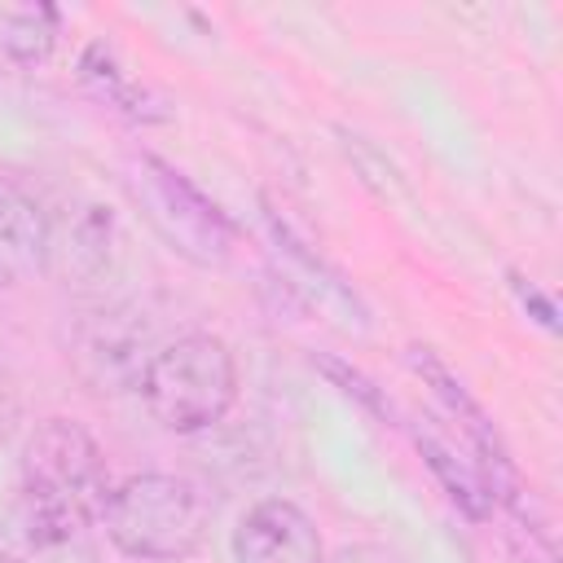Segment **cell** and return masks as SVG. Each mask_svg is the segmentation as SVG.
I'll list each match as a JSON object with an SVG mask.
<instances>
[{
	"label": "cell",
	"instance_id": "9",
	"mask_svg": "<svg viewBox=\"0 0 563 563\" xmlns=\"http://www.w3.org/2000/svg\"><path fill=\"white\" fill-rule=\"evenodd\" d=\"M84 79L97 84V92H101L114 110H123V114H132V119H154V110L145 106V88H136V84L114 66V57H110L101 44H92V48L84 53Z\"/></svg>",
	"mask_w": 563,
	"mask_h": 563
},
{
	"label": "cell",
	"instance_id": "4",
	"mask_svg": "<svg viewBox=\"0 0 563 563\" xmlns=\"http://www.w3.org/2000/svg\"><path fill=\"white\" fill-rule=\"evenodd\" d=\"M132 194L154 220V229L194 264H224L233 246V224L229 216L198 189L189 185L176 167H167L154 154H141L132 172Z\"/></svg>",
	"mask_w": 563,
	"mask_h": 563
},
{
	"label": "cell",
	"instance_id": "3",
	"mask_svg": "<svg viewBox=\"0 0 563 563\" xmlns=\"http://www.w3.org/2000/svg\"><path fill=\"white\" fill-rule=\"evenodd\" d=\"M141 396L154 422L176 435L216 427L238 400V365L224 339L185 334L158 347L141 369Z\"/></svg>",
	"mask_w": 563,
	"mask_h": 563
},
{
	"label": "cell",
	"instance_id": "6",
	"mask_svg": "<svg viewBox=\"0 0 563 563\" xmlns=\"http://www.w3.org/2000/svg\"><path fill=\"white\" fill-rule=\"evenodd\" d=\"M53 246V229L44 207L31 198L26 185L0 172V290L31 277Z\"/></svg>",
	"mask_w": 563,
	"mask_h": 563
},
{
	"label": "cell",
	"instance_id": "2",
	"mask_svg": "<svg viewBox=\"0 0 563 563\" xmlns=\"http://www.w3.org/2000/svg\"><path fill=\"white\" fill-rule=\"evenodd\" d=\"M211 497L189 475L145 471L110 488V501L101 510L106 537L141 563H176L202 550L211 532Z\"/></svg>",
	"mask_w": 563,
	"mask_h": 563
},
{
	"label": "cell",
	"instance_id": "5",
	"mask_svg": "<svg viewBox=\"0 0 563 563\" xmlns=\"http://www.w3.org/2000/svg\"><path fill=\"white\" fill-rule=\"evenodd\" d=\"M238 563H325L317 523L286 497L255 501L233 532Z\"/></svg>",
	"mask_w": 563,
	"mask_h": 563
},
{
	"label": "cell",
	"instance_id": "11",
	"mask_svg": "<svg viewBox=\"0 0 563 563\" xmlns=\"http://www.w3.org/2000/svg\"><path fill=\"white\" fill-rule=\"evenodd\" d=\"M0 563H22V559H13V554H0Z\"/></svg>",
	"mask_w": 563,
	"mask_h": 563
},
{
	"label": "cell",
	"instance_id": "8",
	"mask_svg": "<svg viewBox=\"0 0 563 563\" xmlns=\"http://www.w3.org/2000/svg\"><path fill=\"white\" fill-rule=\"evenodd\" d=\"M418 449L427 453L431 471L444 479L449 497H453L471 519H488V510H493V488H488V479H484L471 462L453 457V449H449L440 435H431V431H418Z\"/></svg>",
	"mask_w": 563,
	"mask_h": 563
},
{
	"label": "cell",
	"instance_id": "10",
	"mask_svg": "<svg viewBox=\"0 0 563 563\" xmlns=\"http://www.w3.org/2000/svg\"><path fill=\"white\" fill-rule=\"evenodd\" d=\"M325 563H405L396 550H387V545H374V541H352V545H343V550H334Z\"/></svg>",
	"mask_w": 563,
	"mask_h": 563
},
{
	"label": "cell",
	"instance_id": "1",
	"mask_svg": "<svg viewBox=\"0 0 563 563\" xmlns=\"http://www.w3.org/2000/svg\"><path fill=\"white\" fill-rule=\"evenodd\" d=\"M110 501V471L97 440L70 422L48 418L22 453V519L31 541L66 545L84 537Z\"/></svg>",
	"mask_w": 563,
	"mask_h": 563
},
{
	"label": "cell",
	"instance_id": "7",
	"mask_svg": "<svg viewBox=\"0 0 563 563\" xmlns=\"http://www.w3.org/2000/svg\"><path fill=\"white\" fill-rule=\"evenodd\" d=\"M57 44V9L53 4H0V53L18 66L48 62Z\"/></svg>",
	"mask_w": 563,
	"mask_h": 563
}]
</instances>
